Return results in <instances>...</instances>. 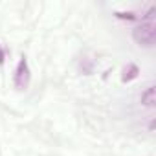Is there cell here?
I'll use <instances>...</instances> for the list:
<instances>
[{"label": "cell", "mask_w": 156, "mask_h": 156, "mask_svg": "<svg viewBox=\"0 0 156 156\" xmlns=\"http://www.w3.org/2000/svg\"><path fill=\"white\" fill-rule=\"evenodd\" d=\"M138 73H140L138 66H136V64H129V66L123 70V77H121V79H123V81H132V79H136V77H138Z\"/></svg>", "instance_id": "4"}, {"label": "cell", "mask_w": 156, "mask_h": 156, "mask_svg": "<svg viewBox=\"0 0 156 156\" xmlns=\"http://www.w3.org/2000/svg\"><path fill=\"white\" fill-rule=\"evenodd\" d=\"M140 103H141V107H145V108H152V107L156 105V92H154V85H149L147 88H143V90H141V94H140Z\"/></svg>", "instance_id": "3"}, {"label": "cell", "mask_w": 156, "mask_h": 156, "mask_svg": "<svg viewBox=\"0 0 156 156\" xmlns=\"http://www.w3.org/2000/svg\"><path fill=\"white\" fill-rule=\"evenodd\" d=\"M30 66H28V59L26 57H22L20 61H19V64H17V68H15V75H13V83H15V87L19 88V90H24V88H28V85H30Z\"/></svg>", "instance_id": "2"}, {"label": "cell", "mask_w": 156, "mask_h": 156, "mask_svg": "<svg viewBox=\"0 0 156 156\" xmlns=\"http://www.w3.org/2000/svg\"><path fill=\"white\" fill-rule=\"evenodd\" d=\"M132 39L140 46L152 48L156 42V22L154 20H141V24H138L132 31Z\"/></svg>", "instance_id": "1"}, {"label": "cell", "mask_w": 156, "mask_h": 156, "mask_svg": "<svg viewBox=\"0 0 156 156\" xmlns=\"http://www.w3.org/2000/svg\"><path fill=\"white\" fill-rule=\"evenodd\" d=\"M4 59H6V51H4V48H0V66L4 64Z\"/></svg>", "instance_id": "5"}]
</instances>
